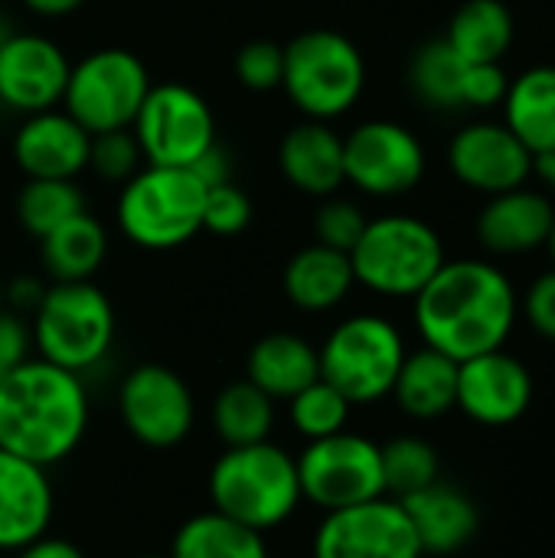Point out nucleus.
I'll list each match as a JSON object with an SVG mask.
<instances>
[{
	"label": "nucleus",
	"instance_id": "b1692460",
	"mask_svg": "<svg viewBox=\"0 0 555 558\" xmlns=\"http://www.w3.org/2000/svg\"><path fill=\"white\" fill-rule=\"evenodd\" d=\"M245 379L252 386H258L268 399L288 402L291 396H298L301 389H307L311 383L321 379L317 347L298 333H288V330L265 333L249 350Z\"/></svg>",
	"mask_w": 555,
	"mask_h": 558
},
{
	"label": "nucleus",
	"instance_id": "8fccbe9b",
	"mask_svg": "<svg viewBox=\"0 0 555 558\" xmlns=\"http://www.w3.org/2000/svg\"><path fill=\"white\" fill-rule=\"evenodd\" d=\"M137 558H164V556H137Z\"/></svg>",
	"mask_w": 555,
	"mask_h": 558
},
{
	"label": "nucleus",
	"instance_id": "c85d7f7f",
	"mask_svg": "<svg viewBox=\"0 0 555 558\" xmlns=\"http://www.w3.org/2000/svg\"><path fill=\"white\" fill-rule=\"evenodd\" d=\"M445 43L464 62H500L514 43V13L504 0H468L451 16Z\"/></svg>",
	"mask_w": 555,
	"mask_h": 558
},
{
	"label": "nucleus",
	"instance_id": "72a5a7b5",
	"mask_svg": "<svg viewBox=\"0 0 555 558\" xmlns=\"http://www.w3.org/2000/svg\"><path fill=\"white\" fill-rule=\"evenodd\" d=\"M353 405L324 379L311 383L307 389H301L298 396L288 399V415L291 425L301 438L317 441V438H330L337 432H347Z\"/></svg>",
	"mask_w": 555,
	"mask_h": 558
},
{
	"label": "nucleus",
	"instance_id": "7c9ffc66",
	"mask_svg": "<svg viewBox=\"0 0 555 558\" xmlns=\"http://www.w3.org/2000/svg\"><path fill=\"white\" fill-rule=\"evenodd\" d=\"M464 65L468 62L445 39H432L412 59V69H409L412 92L435 111H455L464 105V95H461Z\"/></svg>",
	"mask_w": 555,
	"mask_h": 558
},
{
	"label": "nucleus",
	"instance_id": "c03bdc74",
	"mask_svg": "<svg viewBox=\"0 0 555 558\" xmlns=\"http://www.w3.org/2000/svg\"><path fill=\"white\" fill-rule=\"evenodd\" d=\"M13 558H85V553L75 546V543H69V539H59V536H39L36 543H29V546H23V549H16Z\"/></svg>",
	"mask_w": 555,
	"mask_h": 558
},
{
	"label": "nucleus",
	"instance_id": "6e6552de",
	"mask_svg": "<svg viewBox=\"0 0 555 558\" xmlns=\"http://www.w3.org/2000/svg\"><path fill=\"white\" fill-rule=\"evenodd\" d=\"M406 353V340L393 320L353 314L340 320L317 350L321 379L330 383L350 405H373L393 392Z\"/></svg>",
	"mask_w": 555,
	"mask_h": 558
},
{
	"label": "nucleus",
	"instance_id": "f704fd0d",
	"mask_svg": "<svg viewBox=\"0 0 555 558\" xmlns=\"http://www.w3.org/2000/svg\"><path fill=\"white\" fill-rule=\"evenodd\" d=\"M144 167V154L137 147V137L131 128L121 131H105V134H92V147H88V170H95L101 180L108 183H128L137 170Z\"/></svg>",
	"mask_w": 555,
	"mask_h": 558
},
{
	"label": "nucleus",
	"instance_id": "79ce46f5",
	"mask_svg": "<svg viewBox=\"0 0 555 558\" xmlns=\"http://www.w3.org/2000/svg\"><path fill=\"white\" fill-rule=\"evenodd\" d=\"M196 177H200V183L209 190V186H219V183H229L232 180V163H229V154L219 147V144H213L193 167H190Z\"/></svg>",
	"mask_w": 555,
	"mask_h": 558
},
{
	"label": "nucleus",
	"instance_id": "58836bf2",
	"mask_svg": "<svg viewBox=\"0 0 555 558\" xmlns=\"http://www.w3.org/2000/svg\"><path fill=\"white\" fill-rule=\"evenodd\" d=\"M507 92H510V78L500 69V62H468L464 65V82H461L464 105L494 108V105H504Z\"/></svg>",
	"mask_w": 555,
	"mask_h": 558
},
{
	"label": "nucleus",
	"instance_id": "412c9836",
	"mask_svg": "<svg viewBox=\"0 0 555 558\" xmlns=\"http://www.w3.org/2000/svg\"><path fill=\"white\" fill-rule=\"evenodd\" d=\"M281 177L307 196H334L343 183V137L327 121H304L278 144Z\"/></svg>",
	"mask_w": 555,
	"mask_h": 558
},
{
	"label": "nucleus",
	"instance_id": "4468645a",
	"mask_svg": "<svg viewBox=\"0 0 555 558\" xmlns=\"http://www.w3.org/2000/svg\"><path fill=\"white\" fill-rule=\"evenodd\" d=\"M343 173L360 193L402 196L422 183L425 147L396 121H366L343 137Z\"/></svg>",
	"mask_w": 555,
	"mask_h": 558
},
{
	"label": "nucleus",
	"instance_id": "a211bd4d",
	"mask_svg": "<svg viewBox=\"0 0 555 558\" xmlns=\"http://www.w3.org/2000/svg\"><path fill=\"white\" fill-rule=\"evenodd\" d=\"M92 134L65 111L26 114L13 134V160L26 180H75L88 170Z\"/></svg>",
	"mask_w": 555,
	"mask_h": 558
},
{
	"label": "nucleus",
	"instance_id": "f257e3e1",
	"mask_svg": "<svg viewBox=\"0 0 555 558\" xmlns=\"http://www.w3.org/2000/svg\"><path fill=\"white\" fill-rule=\"evenodd\" d=\"M412 301L425 347L455 363L504 350L520 311L510 278L497 265L474 258L445 262Z\"/></svg>",
	"mask_w": 555,
	"mask_h": 558
},
{
	"label": "nucleus",
	"instance_id": "de8ad7c7",
	"mask_svg": "<svg viewBox=\"0 0 555 558\" xmlns=\"http://www.w3.org/2000/svg\"><path fill=\"white\" fill-rule=\"evenodd\" d=\"M546 245H550V255H553V262H555V219H553V229H550V239H546Z\"/></svg>",
	"mask_w": 555,
	"mask_h": 558
},
{
	"label": "nucleus",
	"instance_id": "2f4dec72",
	"mask_svg": "<svg viewBox=\"0 0 555 558\" xmlns=\"http://www.w3.org/2000/svg\"><path fill=\"white\" fill-rule=\"evenodd\" d=\"M79 213H85V193L75 180H26L16 196V219L33 239L49 235Z\"/></svg>",
	"mask_w": 555,
	"mask_h": 558
},
{
	"label": "nucleus",
	"instance_id": "4c0bfd02",
	"mask_svg": "<svg viewBox=\"0 0 555 558\" xmlns=\"http://www.w3.org/2000/svg\"><path fill=\"white\" fill-rule=\"evenodd\" d=\"M366 222H370V219L363 216V209H360L357 203L327 196V203H324V206L317 209V216H314V235H317L321 245L350 255L353 245L360 242Z\"/></svg>",
	"mask_w": 555,
	"mask_h": 558
},
{
	"label": "nucleus",
	"instance_id": "f8f14e48",
	"mask_svg": "<svg viewBox=\"0 0 555 558\" xmlns=\"http://www.w3.org/2000/svg\"><path fill=\"white\" fill-rule=\"evenodd\" d=\"M118 415L137 445L170 451L193 435L196 399L186 379L170 366L141 363L118 386Z\"/></svg>",
	"mask_w": 555,
	"mask_h": 558
},
{
	"label": "nucleus",
	"instance_id": "aec40b11",
	"mask_svg": "<svg viewBox=\"0 0 555 558\" xmlns=\"http://www.w3.org/2000/svg\"><path fill=\"white\" fill-rule=\"evenodd\" d=\"M425 556H455L468 549L481 530L478 504L455 484L435 481L432 487L399 500Z\"/></svg>",
	"mask_w": 555,
	"mask_h": 558
},
{
	"label": "nucleus",
	"instance_id": "cd10ccee",
	"mask_svg": "<svg viewBox=\"0 0 555 558\" xmlns=\"http://www.w3.org/2000/svg\"><path fill=\"white\" fill-rule=\"evenodd\" d=\"M167 558H272L265 536L216 513H196L173 533Z\"/></svg>",
	"mask_w": 555,
	"mask_h": 558
},
{
	"label": "nucleus",
	"instance_id": "e433bc0d",
	"mask_svg": "<svg viewBox=\"0 0 555 558\" xmlns=\"http://www.w3.org/2000/svg\"><path fill=\"white\" fill-rule=\"evenodd\" d=\"M236 78L252 92L281 88L285 78V46L272 39H252L236 52Z\"/></svg>",
	"mask_w": 555,
	"mask_h": 558
},
{
	"label": "nucleus",
	"instance_id": "6ab92c4d",
	"mask_svg": "<svg viewBox=\"0 0 555 558\" xmlns=\"http://www.w3.org/2000/svg\"><path fill=\"white\" fill-rule=\"evenodd\" d=\"M52 513L49 471L0 448V553H16L46 536Z\"/></svg>",
	"mask_w": 555,
	"mask_h": 558
},
{
	"label": "nucleus",
	"instance_id": "a19ab883",
	"mask_svg": "<svg viewBox=\"0 0 555 558\" xmlns=\"http://www.w3.org/2000/svg\"><path fill=\"white\" fill-rule=\"evenodd\" d=\"M523 314H527L530 327L540 337H546L550 343H555V268L546 271V275H540L530 284V291L523 298Z\"/></svg>",
	"mask_w": 555,
	"mask_h": 558
},
{
	"label": "nucleus",
	"instance_id": "9b49d317",
	"mask_svg": "<svg viewBox=\"0 0 555 558\" xmlns=\"http://www.w3.org/2000/svg\"><path fill=\"white\" fill-rule=\"evenodd\" d=\"M131 131L150 167H193L216 144L213 108L183 82L150 85Z\"/></svg>",
	"mask_w": 555,
	"mask_h": 558
},
{
	"label": "nucleus",
	"instance_id": "5701e85b",
	"mask_svg": "<svg viewBox=\"0 0 555 558\" xmlns=\"http://www.w3.org/2000/svg\"><path fill=\"white\" fill-rule=\"evenodd\" d=\"M353 265L347 252L327 248L321 242L294 252L281 271L285 298L307 314H324L340 307L353 291Z\"/></svg>",
	"mask_w": 555,
	"mask_h": 558
},
{
	"label": "nucleus",
	"instance_id": "09e8293b",
	"mask_svg": "<svg viewBox=\"0 0 555 558\" xmlns=\"http://www.w3.org/2000/svg\"><path fill=\"white\" fill-rule=\"evenodd\" d=\"M0 307H3V278H0Z\"/></svg>",
	"mask_w": 555,
	"mask_h": 558
},
{
	"label": "nucleus",
	"instance_id": "c756f323",
	"mask_svg": "<svg viewBox=\"0 0 555 558\" xmlns=\"http://www.w3.org/2000/svg\"><path fill=\"white\" fill-rule=\"evenodd\" d=\"M213 432L226 448L272 441L275 432V399H268L249 379L229 383L213 402Z\"/></svg>",
	"mask_w": 555,
	"mask_h": 558
},
{
	"label": "nucleus",
	"instance_id": "393cba45",
	"mask_svg": "<svg viewBox=\"0 0 555 558\" xmlns=\"http://www.w3.org/2000/svg\"><path fill=\"white\" fill-rule=\"evenodd\" d=\"M389 396L409 418H442L458 405V363L432 347L406 353Z\"/></svg>",
	"mask_w": 555,
	"mask_h": 558
},
{
	"label": "nucleus",
	"instance_id": "a18cd8bd",
	"mask_svg": "<svg viewBox=\"0 0 555 558\" xmlns=\"http://www.w3.org/2000/svg\"><path fill=\"white\" fill-rule=\"evenodd\" d=\"M85 0H23L26 10H33L36 16H69L82 7Z\"/></svg>",
	"mask_w": 555,
	"mask_h": 558
},
{
	"label": "nucleus",
	"instance_id": "a878e982",
	"mask_svg": "<svg viewBox=\"0 0 555 558\" xmlns=\"http://www.w3.org/2000/svg\"><path fill=\"white\" fill-rule=\"evenodd\" d=\"M39 255L52 281H92L108 255L105 226L95 216L79 213L39 239Z\"/></svg>",
	"mask_w": 555,
	"mask_h": 558
},
{
	"label": "nucleus",
	"instance_id": "4be33fe9",
	"mask_svg": "<svg viewBox=\"0 0 555 558\" xmlns=\"http://www.w3.org/2000/svg\"><path fill=\"white\" fill-rule=\"evenodd\" d=\"M555 209L536 190L517 186L491 196L478 216V239L494 255H523L546 245Z\"/></svg>",
	"mask_w": 555,
	"mask_h": 558
},
{
	"label": "nucleus",
	"instance_id": "f3484780",
	"mask_svg": "<svg viewBox=\"0 0 555 558\" xmlns=\"http://www.w3.org/2000/svg\"><path fill=\"white\" fill-rule=\"evenodd\" d=\"M530 402H533V376L517 356L504 350H491L458 363L455 409H461L471 422L487 428H504L520 422Z\"/></svg>",
	"mask_w": 555,
	"mask_h": 558
},
{
	"label": "nucleus",
	"instance_id": "1a4fd4ad",
	"mask_svg": "<svg viewBox=\"0 0 555 558\" xmlns=\"http://www.w3.org/2000/svg\"><path fill=\"white\" fill-rule=\"evenodd\" d=\"M150 92L147 65L128 49H95L69 69L62 111L88 134L131 128Z\"/></svg>",
	"mask_w": 555,
	"mask_h": 558
},
{
	"label": "nucleus",
	"instance_id": "20e7f679",
	"mask_svg": "<svg viewBox=\"0 0 555 558\" xmlns=\"http://www.w3.org/2000/svg\"><path fill=\"white\" fill-rule=\"evenodd\" d=\"M206 186L190 167L144 163L118 196V229L147 252L186 245L203 229Z\"/></svg>",
	"mask_w": 555,
	"mask_h": 558
},
{
	"label": "nucleus",
	"instance_id": "7ed1b4c3",
	"mask_svg": "<svg viewBox=\"0 0 555 558\" xmlns=\"http://www.w3.org/2000/svg\"><path fill=\"white\" fill-rule=\"evenodd\" d=\"M206 490L216 513L262 536L285 526L304 504L298 464L275 441L226 448L209 468Z\"/></svg>",
	"mask_w": 555,
	"mask_h": 558
},
{
	"label": "nucleus",
	"instance_id": "49530a36",
	"mask_svg": "<svg viewBox=\"0 0 555 558\" xmlns=\"http://www.w3.org/2000/svg\"><path fill=\"white\" fill-rule=\"evenodd\" d=\"M533 170L550 183L555 190V150H546V154H536L533 157Z\"/></svg>",
	"mask_w": 555,
	"mask_h": 558
},
{
	"label": "nucleus",
	"instance_id": "2eb2a0df",
	"mask_svg": "<svg viewBox=\"0 0 555 558\" xmlns=\"http://www.w3.org/2000/svg\"><path fill=\"white\" fill-rule=\"evenodd\" d=\"M72 62L62 46L39 33H10L0 39V105L36 114L62 105Z\"/></svg>",
	"mask_w": 555,
	"mask_h": 558
},
{
	"label": "nucleus",
	"instance_id": "423d86ee",
	"mask_svg": "<svg viewBox=\"0 0 555 558\" xmlns=\"http://www.w3.org/2000/svg\"><path fill=\"white\" fill-rule=\"evenodd\" d=\"M366 85V62L353 39L337 29H307L285 46V78L291 105L311 121L347 114Z\"/></svg>",
	"mask_w": 555,
	"mask_h": 558
},
{
	"label": "nucleus",
	"instance_id": "ea45409f",
	"mask_svg": "<svg viewBox=\"0 0 555 558\" xmlns=\"http://www.w3.org/2000/svg\"><path fill=\"white\" fill-rule=\"evenodd\" d=\"M33 353V333L23 314L0 307V379L20 369Z\"/></svg>",
	"mask_w": 555,
	"mask_h": 558
},
{
	"label": "nucleus",
	"instance_id": "473e14b6",
	"mask_svg": "<svg viewBox=\"0 0 555 558\" xmlns=\"http://www.w3.org/2000/svg\"><path fill=\"white\" fill-rule=\"evenodd\" d=\"M383 454V481H386V497L406 500L435 481H442V461L438 451L425 438H393L389 445L379 448Z\"/></svg>",
	"mask_w": 555,
	"mask_h": 558
},
{
	"label": "nucleus",
	"instance_id": "37998d69",
	"mask_svg": "<svg viewBox=\"0 0 555 558\" xmlns=\"http://www.w3.org/2000/svg\"><path fill=\"white\" fill-rule=\"evenodd\" d=\"M43 294H46V288L36 278H16V281L3 284V304H10V311H16V314L36 311Z\"/></svg>",
	"mask_w": 555,
	"mask_h": 558
},
{
	"label": "nucleus",
	"instance_id": "f03ea898",
	"mask_svg": "<svg viewBox=\"0 0 555 558\" xmlns=\"http://www.w3.org/2000/svg\"><path fill=\"white\" fill-rule=\"evenodd\" d=\"M88 432V392L79 373L29 356L0 379V448L56 468L75 454Z\"/></svg>",
	"mask_w": 555,
	"mask_h": 558
},
{
	"label": "nucleus",
	"instance_id": "dca6fc26",
	"mask_svg": "<svg viewBox=\"0 0 555 558\" xmlns=\"http://www.w3.org/2000/svg\"><path fill=\"white\" fill-rule=\"evenodd\" d=\"M448 167L464 186L497 196L527 186L533 173V154L507 124L478 121L451 137Z\"/></svg>",
	"mask_w": 555,
	"mask_h": 558
},
{
	"label": "nucleus",
	"instance_id": "bb28decb",
	"mask_svg": "<svg viewBox=\"0 0 555 558\" xmlns=\"http://www.w3.org/2000/svg\"><path fill=\"white\" fill-rule=\"evenodd\" d=\"M507 128L530 147V154L555 150V65L527 69L504 98Z\"/></svg>",
	"mask_w": 555,
	"mask_h": 558
},
{
	"label": "nucleus",
	"instance_id": "39448f33",
	"mask_svg": "<svg viewBox=\"0 0 555 558\" xmlns=\"http://www.w3.org/2000/svg\"><path fill=\"white\" fill-rule=\"evenodd\" d=\"M33 350L39 360L85 376L114 343V307L92 281H52L33 311Z\"/></svg>",
	"mask_w": 555,
	"mask_h": 558
},
{
	"label": "nucleus",
	"instance_id": "ddd939ff",
	"mask_svg": "<svg viewBox=\"0 0 555 558\" xmlns=\"http://www.w3.org/2000/svg\"><path fill=\"white\" fill-rule=\"evenodd\" d=\"M314 558H422L419 536L393 497H376L347 510L324 513L314 530Z\"/></svg>",
	"mask_w": 555,
	"mask_h": 558
},
{
	"label": "nucleus",
	"instance_id": "c9c22d12",
	"mask_svg": "<svg viewBox=\"0 0 555 558\" xmlns=\"http://www.w3.org/2000/svg\"><path fill=\"white\" fill-rule=\"evenodd\" d=\"M249 222H252V199L245 196L242 186H236L229 180V183L206 190V203H203V229L206 232L229 239V235L245 232Z\"/></svg>",
	"mask_w": 555,
	"mask_h": 558
},
{
	"label": "nucleus",
	"instance_id": "0eeeda50",
	"mask_svg": "<svg viewBox=\"0 0 555 558\" xmlns=\"http://www.w3.org/2000/svg\"><path fill=\"white\" fill-rule=\"evenodd\" d=\"M445 262L438 232L415 216L370 219L350 252L357 284L383 298H415Z\"/></svg>",
	"mask_w": 555,
	"mask_h": 558
},
{
	"label": "nucleus",
	"instance_id": "9d476101",
	"mask_svg": "<svg viewBox=\"0 0 555 558\" xmlns=\"http://www.w3.org/2000/svg\"><path fill=\"white\" fill-rule=\"evenodd\" d=\"M294 464L301 497L324 513L386 497L379 445L357 432H337L330 438L307 441Z\"/></svg>",
	"mask_w": 555,
	"mask_h": 558
}]
</instances>
